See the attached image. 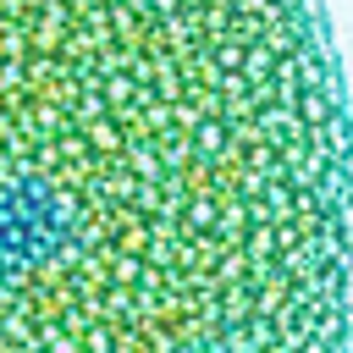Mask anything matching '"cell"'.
<instances>
[{
    "mask_svg": "<svg viewBox=\"0 0 353 353\" xmlns=\"http://www.w3.org/2000/svg\"><path fill=\"white\" fill-rule=\"evenodd\" d=\"M0 353H353L320 0H0Z\"/></svg>",
    "mask_w": 353,
    "mask_h": 353,
    "instance_id": "6da1fadb",
    "label": "cell"
}]
</instances>
